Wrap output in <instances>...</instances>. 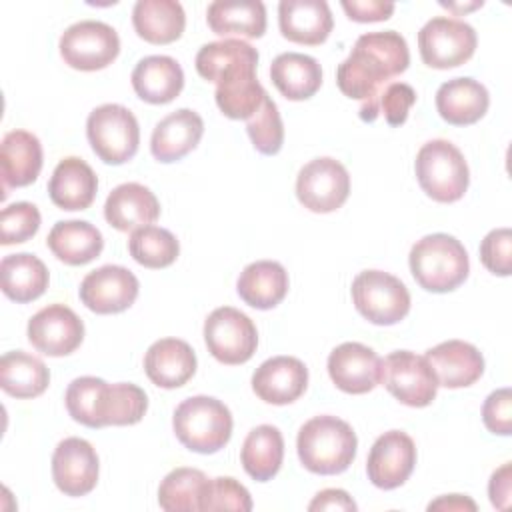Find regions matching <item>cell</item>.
<instances>
[{
  "label": "cell",
  "instance_id": "obj_1",
  "mask_svg": "<svg viewBox=\"0 0 512 512\" xmlns=\"http://www.w3.org/2000/svg\"><path fill=\"white\" fill-rule=\"evenodd\" d=\"M408 64V44L398 32H368L356 40L350 56L338 66L336 84L344 96L362 100L360 118L374 122L384 84L402 74Z\"/></svg>",
  "mask_w": 512,
  "mask_h": 512
},
{
  "label": "cell",
  "instance_id": "obj_2",
  "mask_svg": "<svg viewBox=\"0 0 512 512\" xmlns=\"http://www.w3.org/2000/svg\"><path fill=\"white\" fill-rule=\"evenodd\" d=\"M356 446L358 438L352 426L330 414L310 418L296 440L302 466L322 476L344 472L356 456Z\"/></svg>",
  "mask_w": 512,
  "mask_h": 512
},
{
  "label": "cell",
  "instance_id": "obj_3",
  "mask_svg": "<svg viewBox=\"0 0 512 512\" xmlns=\"http://www.w3.org/2000/svg\"><path fill=\"white\" fill-rule=\"evenodd\" d=\"M414 280L428 292L444 294L456 290L470 272L468 252L450 234H428L420 238L408 256Z\"/></svg>",
  "mask_w": 512,
  "mask_h": 512
},
{
  "label": "cell",
  "instance_id": "obj_4",
  "mask_svg": "<svg viewBox=\"0 0 512 512\" xmlns=\"http://www.w3.org/2000/svg\"><path fill=\"white\" fill-rule=\"evenodd\" d=\"M172 428L188 450L214 454L232 436V414L224 402L212 396H192L176 406Z\"/></svg>",
  "mask_w": 512,
  "mask_h": 512
},
{
  "label": "cell",
  "instance_id": "obj_5",
  "mask_svg": "<svg viewBox=\"0 0 512 512\" xmlns=\"http://www.w3.org/2000/svg\"><path fill=\"white\" fill-rule=\"evenodd\" d=\"M420 188L436 202L450 204L464 196L470 182L464 154L448 140L426 142L414 162Z\"/></svg>",
  "mask_w": 512,
  "mask_h": 512
},
{
  "label": "cell",
  "instance_id": "obj_6",
  "mask_svg": "<svg viewBox=\"0 0 512 512\" xmlns=\"http://www.w3.org/2000/svg\"><path fill=\"white\" fill-rule=\"evenodd\" d=\"M86 136L94 154L112 166L134 158L140 144L136 116L122 104H102L86 120Z\"/></svg>",
  "mask_w": 512,
  "mask_h": 512
},
{
  "label": "cell",
  "instance_id": "obj_7",
  "mask_svg": "<svg viewBox=\"0 0 512 512\" xmlns=\"http://www.w3.org/2000/svg\"><path fill=\"white\" fill-rule=\"evenodd\" d=\"M352 302L368 322L378 326H392L410 312L408 288L382 270H364L354 278Z\"/></svg>",
  "mask_w": 512,
  "mask_h": 512
},
{
  "label": "cell",
  "instance_id": "obj_8",
  "mask_svg": "<svg viewBox=\"0 0 512 512\" xmlns=\"http://www.w3.org/2000/svg\"><path fill=\"white\" fill-rule=\"evenodd\" d=\"M478 38L470 24L456 18L436 16L418 32L420 58L426 66L448 70L468 62L474 56Z\"/></svg>",
  "mask_w": 512,
  "mask_h": 512
},
{
  "label": "cell",
  "instance_id": "obj_9",
  "mask_svg": "<svg viewBox=\"0 0 512 512\" xmlns=\"http://www.w3.org/2000/svg\"><path fill=\"white\" fill-rule=\"evenodd\" d=\"M204 340L208 352L222 364L236 366L248 362L258 346L254 322L232 306L212 310L204 322Z\"/></svg>",
  "mask_w": 512,
  "mask_h": 512
},
{
  "label": "cell",
  "instance_id": "obj_10",
  "mask_svg": "<svg viewBox=\"0 0 512 512\" xmlns=\"http://www.w3.org/2000/svg\"><path fill=\"white\" fill-rule=\"evenodd\" d=\"M118 52V32L98 20L76 22L60 36V56L74 70H102L116 60Z\"/></svg>",
  "mask_w": 512,
  "mask_h": 512
},
{
  "label": "cell",
  "instance_id": "obj_11",
  "mask_svg": "<svg viewBox=\"0 0 512 512\" xmlns=\"http://www.w3.org/2000/svg\"><path fill=\"white\" fill-rule=\"evenodd\" d=\"M380 382L386 390L410 408H424L436 398L438 382L424 360L410 350H396L380 362Z\"/></svg>",
  "mask_w": 512,
  "mask_h": 512
},
{
  "label": "cell",
  "instance_id": "obj_12",
  "mask_svg": "<svg viewBox=\"0 0 512 512\" xmlns=\"http://www.w3.org/2000/svg\"><path fill=\"white\" fill-rule=\"evenodd\" d=\"M350 194V176L344 164L322 156L304 164L296 178V196L304 208L316 214L338 210Z\"/></svg>",
  "mask_w": 512,
  "mask_h": 512
},
{
  "label": "cell",
  "instance_id": "obj_13",
  "mask_svg": "<svg viewBox=\"0 0 512 512\" xmlns=\"http://www.w3.org/2000/svg\"><path fill=\"white\" fill-rule=\"evenodd\" d=\"M138 278L124 266L106 264L88 272L80 284L82 304L96 314H118L138 298Z\"/></svg>",
  "mask_w": 512,
  "mask_h": 512
},
{
  "label": "cell",
  "instance_id": "obj_14",
  "mask_svg": "<svg viewBox=\"0 0 512 512\" xmlns=\"http://www.w3.org/2000/svg\"><path fill=\"white\" fill-rule=\"evenodd\" d=\"M416 466L414 440L402 430H388L376 438L366 460L368 480L382 490L402 486Z\"/></svg>",
  "mask_w": 512,
  "mask_h": 512
},
{
  "label": "cell",
  "instance_id": "obj_15",
  "mask_svg": "<svg viewBox=\"0 0 512 512\" xmlns=\"http://www.w3.org/2000/svg\"><path fill=\"white\" fill-rule=\"evenodd\" d=\"M30 344L46 356L72 354L84 340V324L64 304H48L28 320Z\"/></svg>",
  "mask_w": 512,
  "mask_h": 512
},
{
  "label": "cell",
  "instance_id": "obj_16",
  "mask_svg": "<svg viewBox=\"0 0 512 512\" xmlns=\"http://www.w3.org/2000/svg\"><path fill=\"white\" fill-rule=\"evenodd\" d=\"M52 478L66 496H86L98 482V454L84 438H64L52 454Z\"/></svg>",
  "mask_w": 512,
  "mask_h": 512
},
{
  "label": "cell",
  "instance_id": "obj_17",
  "mask_svg": "<svg viewBox=\"0 0 512 512\" xmlns=\"http://www.w3.org/2000/svg\"><path fill=\"white\" fill-rule=\"evenodd\" d=\"M380 362L372 348L360 342H344L330 352L328 374L342 392L366 394L380 382Z\"/></svg>",
  "mask_w": 512,
  "mask_h": 512
},
{
  "label": "cell",
  "instance_id": "obj_18",
  "mask_svg": "<svg viewBox=\"0 0 512 512\" xmlns=\"http://www.w3.org/2000/svg\"><path fill=\"white\" fill-rule=\"evenodd\" d=\"M308 386V368L294 356H274L252 374L254 394L274 406L298 400Z\"/></svg>",
  "mask_w": 512,
  "mask_h": 512
},
{
  "label": "cell",
  "instance_id": "obj_19",
  "mask_svg": "<svg viewBox=\"0 0 512 512\" xmlns=\"http://www.w3.org/2000/svg\"><path fill=\"white\" fill-rule=\"evenodd\" d=\"M278 26L286 40L318 46L330 36L334 20L324 0H282L278 4Z\"/></svg>",
  "mask_w": 512,
  "mask_h": 512
},
{
  "label": "cell",
  "instance_id": "obj_20",
  "mask_svg": "<svg viewBox=\"0 0 512 512\" xmlns=\"http://www.w3.org/2000/svg\"><path fill=\"white\" fill-rule=\"evenodd\" d=\"M424 360L432 368L438 386L466 388L484 372V358L476 346L464 340H446L430 348Z\"/></svg>",
  "mask_w": 512,
  "mask_h": 512
},
{
  "label": "cell",
  "instance_id": "obj_21",
  "mask_svg": "<svg viewBox=\"0 0 512 512\" xmlns=\"http://www.w3.org/2000/svg\"><path fill=\"white\" fill-rule=\"evenodd\" d=\"M256 62H240L228 68L216 82V104L232 120H248L268 96L256 78Z\"/></svg>",
  "mask_w": 512,
  "mask_h": 512
},
{
  "label": "cell",
  "instance_id": "obj_22",
  "mask_svg": "<svg viewBox=\"0 0 512 512\" xmlns=\"http://www.w3.org/2000/svg\"><path fill=\"white\" fill-rule=\"evenodd\" d=\"M160 216L158 198L150 188L138 182L116 186L104 204V218L120 232H134L150 226Z\"/></svg>",
  "mask_w": 512,
  "mask_h": 512
},
{
  "label": "cell",
  "instance_id": "obj_23",
  "mask_svg": "<svg viewBox=\"0 0 512 512\" xmlns=\"http://www.w3.org/2000/svg\"><path fill=\"white\" fill-rule=\"evenodd\" d=\"M204 134V122L198 112L180 108L164 116L150 138V152L158 162H176L192 152Z\"/></svg>",
  "mask_w": 512,
  "mask_h": 512
},
{
  "label": "cell",
  "instance_id": "obj_24",
  "mask_svg": "<svg viewBox=\"0 0 512 512\" xmlns=\"http://www.w3.org/2000/svg\"><path fill=\"white\" fill-rule=\"evenodd\" d=\"M144 372L160 388H180L196 372V354L180 338L156 340L146 350Z\"/></svg>",
  "mask_w": 512,
  "mask_h": 512
},
{
  "label": "cell",
  "instance_id": "obj_25",
  "mask_svg": "<svg viewBox=\"0 0 512 512\" xmlns=\"http://www.w3.org/2000/svg\"><path fill=\"white\" fill-rule=\"evenodd\" d=\"M96 190L98 178L94 170L76 156L60 160L48 182L50 200L62 210H86L94 202Z\"/></svg>",
  "mask_w": 512,
  "mask_h": 512
},
{
  "label": "cell",
  "instance_id": "obj_26",
  "mask_svg": "<svg viewBox=\"0 0 512 512\" xmlns=\"http://www.w3.org/2000/svg\"><path fill=\"white\" fill-rule=\"evenodd\" d=\"M488 106V90L474 78H452L436 92V110L440 118L452 126L478 122L486 114Z\"/></svg>",
  "mask_w": 512,
  "mask_h": 512
},
{
  "label": "cell",
  "instance_id": "obj_27",
  "mask_svg": "<svg viewBox=\"0 0 512 512\" xmlns=\"http://www.w3.org/2000/svg\"><path fill=\"white\" fill-rule=\"evenodd\" d=\"M0 166L4 194L8 188H22L32 184L42 170V144L26 130H12L0 144Z\"/></svg>",
  "mask_w": 512,
  "mask_h": 512
},
{
  "label": "cell",
  "instance_id": "obj_28",
  "mask_svg": "<svg viewBox=\"0 0 512 512\" xmlns=\"http://www.w3.org/2000/svg\"><path fill=\"white\" fill-rule=\"evenodd\" d=\"M132 88L148 104H168L184 88L182 66L170 56H146L132 70Z\"/></svg>",
  "mask_w": 512,
  "mask_h": 512
},
{
  "label": "cell",
  "instance_id": "obj_29",
  "mask_svg": "<svg viewBox=\"0 0 512 512\" xmlns=\"http://www.w3.org/2000/svg\"><path fill=\"white\" fill-rule=\"evenodd\" d=\"M46 244L60 262L82 266L100 256L104 238L100 230L86 220H62L52 226Z\"/></svg>",
  "mask_w": 512,
  "mask_h": 512
},
{
  "label": "cell",
  "instance_id": "obj_30",
  "mask_svg": "<svg viewBox=\"0 0 512 512\" xmlns=\"http://www.w3.org/2000/svg\"><path fill=\"white\" fill-rule=\"evenodd\" d=\"M146 410H148V396L140 386L132 382H118V384L102 382L96 396V406H94L96 428L132 426L142 420Z\"/></svg>",
  "mask_w": 512,
  "mask_h": 512
},
{
  "label": "cell",
  "instance_id": "obj_31",
  "mask_svg": "<svg viewBox=\"0 0 512 512\" xmlns=\"http://www.w3.org/2000/svg\"><path fill=\"white\" fill-rule=\"evenodd\" d=\"M236 290L248 306L270 310L278 306L288 292V272L274 260L252 262L240 272Z\"/></svg>",
  "mask_w": 512,
  "mask_h": 512
},
{
  "label": "cell",
  "instance_id": "obj_32",
  "mask_svg": "<svg viewBox=\"0 0 512 512\" xmlns=\"http://www.w3.org/2000/svg\"><path fill=\"white\" fill-rule=\"evenodd\" d=\"M136 34L150 44L176 42L186 26V14L176 0H138L132 10Z\"/></svg>",
  "mask_w": 512,
  "mask_h": 512
},
{
  "label": "cell",
  "instance_id": "obj_33",
  "mask_svg": "<svg viewBox=\"0 0 512 512\" xmlns=\"http://www.w3.org/2000/svg\"><path fill=\"white\" fill-rule=\"evenodd\" d=\"M270 78L284 98L308 100L322 84V68L308 54L284 52L272 60Z\"/></svg>",
  "mask_w": 512,
  "mask_h": 512
},
{
  "label": "cell",
  "instance_id": "obj_34",
  "mask_svg": "<svg viewBox=\"0 0 512 512\" xmlns=\"http://www.w3.org/2000/svg\"><path fill=\"white\" fill-rule=\"evenodd\" d=\"M0 278L2 292L18 304L40 298L48 288L46 264L28 252L4 256L0 262Z\"/></svg>",
  "mask_w": 512,
  "mask_h": 512
},
{
  "label": "cell",
  "instance_id": "obj_35",
  "mask_svg": "<svg viewBox=\"0 0 512 512\" xmlns=\"http://www.w3.org/2000/svg\"><path fill=\"white\" fill-rule=\"evenodd\" d=\"M50 384V372L46 364L24 352L12 350L0 358V386L12 398H36Z\"/></svg>",
  "mask_w": 512,
  "mask_h": 512
},
{
  "label": "cell",
  "instance_id": "obj_36",
  "mask_svg": "<svg viewBox=\"0 0 512 512\" xmlns=\"http://www.w3.org/2000/svg\"><path fill=\"white\" fill-rule=\"evenodd\" d=\"M240 460L248 476L258 482L272 480L284 460V438L272 424L252 428L242 444Z\"/></svg>",
  "mask_w": 512,
  "mask_h": 512
},
{
  "label": "cell",
  "instance_id": "obj_37",
  "mask_svg": "<svg viewBox=\"0 0 512 512\" xmlns=\"http://www.w3.org/2000/svg\"><path fill=\"white\" fill-rule=\"evenodd\" d=\"M206 22L218 36L238 34L242 38H260L266 32V6L258 0L212 2L206 8Z\"/></svg>",
  "mask_w": 512,
  "mask_h": 512
},
{
  "label": "cell",
  "instance_id": "obj_38",
  "mask_svg": "<svg viewBox=\"0 0 512 512\" xmlns=\"http://www.w3.org/2000/svg\"><path fill=\"white\" fill-rule=\"evenodd\" d=\"M210 478L196 468H174L158 486V504L166 512H198Z\"/></svg>",
  "mask_w": 512,
  "mask_h": 512
},
{
  "label": "cell",
  "instance_id": "obj_39",
  "mask_svg": "<svg viewBox=\"0 0 512 512\" xmlns=\"http://www.w3.org/2000/svg\"><path fill=\"white\" fill-rule=\"evenodd\" d=\"M128 252L140 266L158 270L176 262L180 244L170 230L150 224L130 234Z\"/></svg>",
  "mask_w": 512,
  "mask_h": 512
},
{
  "label": "cell",
  "instance_id": "obj_40",
  "mask_svg": "<svg viewBox=\"0 0 512 512\" xmlns=\"http://www.w3.org/2000/svg\"><path fill=\"white\" fill-rule=\"evenodd\" d=\"M240 62L258 64V50L248 42L236 38L208 42L196 54V70L208 82H218L228 68Z\"/></svg>",
  "mask_w": 512,
  "mask_h": 512
},
{
  "label": "cell",
  "instance_id": "obj_41",
  "mask_svg": "<svg viewBox=\"0 0 512 512\" xmlns=\"http://www.w3.org/2000/svg\"><path fill=\"white\" fill-rule=\"evenodd\" d=\"M246 132L260 154L274 156L284 144V126L276 102L266 96L260 108L248 118Z\"/></svg>",
  "mask_w": 512,
  "mask_h": 512
},
{
  "label": "cell",
  "instance_id": "obj_42",
  "mask_svg": "<svg viewBox=\"0 0 512 512\" xmlns=\"http://www.w3.org/2000/svg\"><path fill=\"white\" fill-rule=\"evenodd\" d=\"M200 510H234L248 512L252 510L250 492L230 476H218L208 480L204 496L200 500Z\"/></svg>",
  "mask_w": 512,
  "mask_h": 512
},
{
  "label": "cell",
  "instance_id": "obj_43",
  "mask_svg": "<svg viewBox=\"0 0 512 512\" xmlns=\"http://www.w3.org/2000/svg\"><path fill=\"white\" fill-rule=\"evenodd\" d=\"M40 228V210L30 202H14L2 208L0 242L4 246L30 240Z\"/></svg>",
  "mask_w": 512,
  "mask_h": 512
},
{
  "label": "cell",
  "instance_id": "obj_44",
  "mask_svg": "<svg viewBox=\"0 0 512 512\" xmlns=\"http://www.w3.org/2000/svg\"><path fill=\"white\" fill-rule=\"evenodd\" d=\"M102 382L104 380L96 378V376H80L68 384L64 402H66V410L72 416V420H76L88 428H96L94 406H96V396H98Z\"/></svg>",
  "mask_w": 512,
  "mask_h": 512
},
{
  "label": "cell",
  "instance_id": "obj_45",
  "mask_svg": "<svg viewBox=\"0 0 512 512\" xmlns=\"http://www.w3.org/2000/svg\"><path fill=\"white\" fill-rule=\"evenodd\" d=\"M480 260L486 270L498 276L512 272V232L510 228H496L488 232L480 244Z\"/></svg>",
  "mask_w": 512,
  "mask_h": 512
},
{
  "label": "cell",
  "instance_id": "obj_46",
  "mask_svg": "<svg viewBox=\"0 0 512 512\" xmlns=\"http://www.w3.org/2000/svg\"><path fill=\"white\" fill-rule=\"evenodd\" d=\"M414 102L416 92L410 84L392 82L384 86V90L378 96V114H382L390 126H402Z\"/></svg>",
  "mask_w": 512,
  "mask_h": 512
},
{
  "label": "cell",
  "instance_id": "obj_47",
  "mask_svg": "<svg viewBox=\"0 0 512 512\" xmlns=\"http://www.w3.org/2000/svg\"><path fill=\"white\" fill-rule=\"evenodd\" d=\"M484 426L500 436H510L512 432V392L510 388L494 390L482 406Z\"/></svg>",
  "mask_w": 512,
  "mask_h": 512
},
{
  "label": "cell",
  "instance_id": "obj_48",
  "mask_svg": "<svg viewBox=\"0 0 512 512\" xmlns=\"http://www.w3.org/2000/svg\"><path fill=\"white\" fill-rule=\"evenodd\" d=\"M342 8L354 22H382L394 12V4L382 0H344Z\"/></svg>",
  "mask_w": 512,
  "mask_h": 512
},
{
  "label": "cell",
  "instance_id": "obj_49",
  "mask_svg": "<svg viewBox=\"0 0 512 512\" xmlns=\"http://www.w3.org/2000/svg\"><path fill=\"white\" fill-rule=\"evenodd\" d=\"M488 494L492 506L506 510L510 506V494H512V466L510 462L502 464L492 476L488 484Z\"/></svg>",
  "mask_w": 512,
  "mask_h": 512
},
{
  "label": "cell",
  "instance_id": "obj_50",
  "mask_svg": "<svg viewBox=\"0 0 512 512\" xmlns=\"http://www.w3.org/2000/svg\"><path fill=\"white\" fill-rule=\"evenodd\" d=\"M358 506L350 498L346 490L340 488H326L314 496V500L308 504L310 512L318 510H344V512H354Z\"/></svg>",
  "mask_w": 512,
  "mask_h": 512
},
{
  "label": "cell",
  "instance_id": "obj_51",
  "mask_svg": "<svg viewBox=\"0 0 512 512\" xmlns=\"http://www.w3.org/2000/svg\"><path fill=\"white\" fill-rule=\"evenodd\" d=\"M428 510H470L474 512L476 510V502L470 500L468 496H462V494H448V496H440L438 500L430 502L428 504Z\"/></svg>",
  "mask_w": 512,
  "mask_h": 512
},
{
  "label": "cell",
  "instance_id": "obj_52",
  "mask_svg": "<svg viewBox=\"0 0 512 512\" xmlns=\"http://www.w3.org/2000/svg\"><path fill=\"white\" fill-rule=\"evenodd\" d=\"M440 6H444V8H448V10H454V12H456V10H464V12H466V10H474V8H480V6H482V2H472V4H468V6H466V4H464V6H454V4H446V2H440Z\"/></svg>",
  "mask_w": 512,
  "mask_h": 512
}]
</instances>
